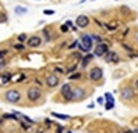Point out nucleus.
<instances>
[{"label":"nucleus","instance_id":"1","mask_svg":"<svg viewBox=\"0 0 138 133\" xmlns=\"http://www.w3.org/2000/svg\"><path fill=\"white\" fill-rule=\"evenodd\" d=\"M21 97L22 96L19 93V90H17V89H10V90H7L4 93V99L10 104H18V103L21 101Z\"/></svg>","mask_w":138,"mask_h":133},{"label":"nucleus","instance_id":"2","mask_svg":"<svg viewBox=\"0 0 138 133\" xmlns=\"http://www.w3.org/2000/svg\"><path fill=\"white\" fill-rule=\"evenodd\" d=\"M40 97H41V90L39 89V87L32 86V87H29V89H28V93H26V99H28V100H29L31 103L37 101V100H39Z\"/></svg>","mask_w":138,"mask_h":133},{"label":"nucleus","instance_id":"3","mask_svg":"<svg viewBox=\"0 0 138 133\" xmlns=\"http://www.w3.org/2000/svg\"><path fill=\"white\" fill-rule=\"evenodd\" d=\"M91 46H93L91 36L90 35H83L80 39V46H79V49H80L81 51H89L90 49H91Z\"/></svg>","mask_w":138,"mask_h":133},{"label":"nucleus","instance_id":"4","mask_svg":"<svg viewBox=\"0 0 138 133\" xmlns=\"http://www.w3.org/2000/svg\"><path fill=\"white\" fill-rule=\"evenodd\" d=\"M104 76V72L102 69L99 68V67H94V68H91L89 72V78L90 80H93V82H98V80H101Z\"/></svg>","mask_w":138,"mask_h":133},{"label":"nucleus","instance_id":"5","mask_svg":"<svg viewBox=\"0 0 138 133\" xmlns=\"http://www.w3.org/2000/svg\"><path fill=\"white\" fill-rule=\"evenodd\" d=\"M86 97V90L83 87H75L72 89V94H71V100L73 101H79V100H83Z\"/></svg>","mask_w":138,"mask_h":133},{"label":"nucleus","instance_id":"6","mask_svg":"<svg viewBox=\"0 0 138 133\" xmlns=\"http://www.w3.org/2000/svg\"><path fill=\"white\" fill-rule=\"evenodd\" d=\"M120 96H122V100L124 101H130V100H133L134 99V90H133V87L127 86L124 87V89H122V92H120Z\"/></svg>","mask_w":138,"mask_h":133},{"label":"nucleus","instance_id":"7","mask_svg":"<svg viewBox=\"0 0 138 133\" xmlns=\"http://www.w3.org/2000/svg\"><path fill=\"white\" fill-rule=\"evenodd\" d=\"M46 83H47V86L49 87L58 86V83H59L58 75H55V74H50V75H47V76H46Z\"/></svg>","mask_w":138,"mask_h":133},{"label":"nucleus","instance_id":"8","mask_svg":"<svg viewBox=\"0 0 138 133\" xmlns=\"http://www.w3.org/2000/svg\"><path fill=\"white\" fill-rule=\"evenodd\" d=\"M72 85H69V83H65L64 86L61 87V94L65 97L66 100H71V94H72Z\"/></svg>","mask_w":138,"mask_h":133},{"label":"nucleus","instance_id":"9","mask_svg":"<svg viewBox=\"0 0 138 133\" xmlns=\"http://www.w3.org/2000/svg\"><path fill=\"white\" fill-rule=\"evenodd\" d=\"M106 51H108V46H106L105 43H98L97 47H95V50H94L95 55H98V57H102V55H105Z\"/></svg>","mask_w":138,"mask_h":133},{"label":"nucleus","instance_id":"10","mask_svg":"<svg viewBox=\"0 0 138 133\" xmlns=\"http://www.w3.org/2000/svg\"><path fill=\"white\" fill-rule=\"evenodd\" d=\"M89 24H90L89 17H86V15H79L77 18H76V25H77L79 28H86Z\"/></svg>","mask_w":138,"mask_h":133},{"label":"nucleus","instance_id":"11","mask_svg":"<svg viewBox=\"0 0 138 133\" xmlns=\"http://www.w3.org/2000/svg\"><path fill=\"white\" fill-rule=\"evenodd\" d=\"M41 44V39L39 36H32L28 39V46L29 47H39Z\"/></svg>","mask_w":138,"mask_h":133},{"label":"nucleus","instance_id":"12","mask_svg":"<svg viewBox=\"0 0 138 133\" xmlns=\"http://www.w3.org/2000/svg\"><path fill=\"white\" fill-rule=\"evenodd\" d=\"M105 60L106 61H113V63H117L119 61V57H117V54L115 53V51H106V54H105Z\"/></svg>","mask_w":138,"mask_h":133},{"label":"nucleus","instance_id":"13","mask_svg":"<svg viewBox=\"0 0 138 133\" xmlns=\"http://www.w3.org/2000/svg\"><path fill=\"white\" fill-rule=\"evenodd\" d=\"M10 80H11V74H3L1 78H0V83H1V85H6Z\"/></svg>","mask_w":138,"mask_h":133},{"label":"nucleus","instance_id":"14","mask_svg":"<svg viewBox=\"0 0 138 133\" xmlns=\"http://www.w3.org/2000/svg\"><path fill=\"white\" fill-rule=\"evenodd\" d=\"M91 60H93V55H91V54H87L84 58H83V60H81V65H83V67H87Z\"/></svg>","mask_w":138,"mask_h":133},{"label":"nucleus","instance_id":"15","mask_svg":"<svg viewBox=\"0 0 138 133\" xmlns=\"http://www.w3.org/2000/svg\"><path fill=\"white\" fill-rule=\"evenodd\" d=\"M54 118H58V119H69V115H65V114H58V112H53L51 114Z\"/></svg>","mask_w":138,"mask_h":133},{"label":"nucleus","instance_id":"16","mask_svg":"<svg viewBox=\"0 0 138 133\" xmlns=\"http://www.w3.org/2000/svg\"><path fill=\"white\" fill-rule=\"evenodd\" d=\"M26 11H28V10H26L25 7H21V6H17L15 7V13L18 14V15H22V14H25Z\"/></svg>","mask_w":138,"mask_h":133},{"label":"nucleus","instance_id":"17","mask_svg":"<svg viewBox=\"0 0 138 133\" xmlns=\"http://www.w3.org/2000/svg\"><path fill=\"white\" fill-rule=\"evenodd\" d=\"M1 119H17V114H4Z\"/></svg>","mask_w":138,"mask_h":133},{"label":"nucleus","instance_id":"18","mask_svg":"<svg viewBox=\"0 0 138 133\" xmlns=\"http://www.w3.org/2000/svg\"><path fill=\"white\" fill-rule=\"evenodd\" d=\"M26 39H28V36H26L25 33H21V35L18 36V42H21V43H24V42H25Z\"/></svg>","mask_w":138,"mask_h":133},{"label":"nucleus","instance_id":"19","mask_svg":"<svg viewBox=\"0 0 138 133\" xmlns=\"http://www.w3.org/2000/svg\"><path fill=\"white\" fill-rule=\"evenodd\" d=\"M113 105H115V101H108L105 104V108H106V110H112V108H113Z\"/></svg>","mask_w":138,"mask_h":133},{"label":"nucleus","instance_id":"20","mask_svg":"<svg viewBox=\"0 0 138 133\" xmlns=\"http://www.w3.org/2000/svg\"><path fill=\"white\" fill-rule=\"evenodd\" d=\"M6 21H7V15L3 14V13H0V22H6Z\"/></svg>","mask_w":138,"mask_h":133},{"label":"nucleus","instance_id":"21","mask_svg":"<svg viewBox=\"0 0 138 133\" xmlns=\"http://www.w3.org/2000/svg\"><path fill=\"white\" fill-rule=\"evenodd\" d=\"M80 76V74H73V75H69V79H79Z\"/></svg>","mask_w":138,"mask_h":133},{"label":"nucleus","instance_id":"22","mask_svg":"<svg viewBox=\"0 0 138 133\" xmlns=\"http://www.w3.org/2000/svg\"><path fill=\"white\" fill-rule=\"evenodd\" d=\"M105 99L108 100V101H113V97H112V94H111V93H106L105 94Z\"/></svg>","mask_w":138,"mask_h":133},{"label":"nucleus","instance_id":"23","mask_svg":"<svg viewBox=\"0 0 138 133\" xmlns=\"http://www.w3.org/2000/svg\"><path fill=\"white\" fill-rule=\"evenodd\" d=\"M44 14H46V15H53L54 11H53V10H44Z\"/></svg>","mask_w":138,"mask_h":133},{"label":"nucleus","instance_id":"24","mask_svg":"<svg viewBox=\"0 0 138 133\" xmlns=\"http://www.w3.org/2000/svg\"><path fill=\"white\" fill-rule=\"evenodd\" d=\"M68 28H69L68 25H62L61 26V32H68Z\"/></svg>","mask_w":138,"mask_h":133},{"label":"nucleus","instance_id":"25","mask_svg":"<svg viewBox=\"0 0 138 133\" xmlns=\"http://www.w3.org/2000/svg\"><path fill=\"white\" fill-rule=\"evenodd\" d=\"M17 49V50H22V49H24V46H22V44H21V43H18V44H15V46H14Z\"/></svg>","mask_w":138,"mask_h":133},{"label":"nucleus","instance_id":"26","mask_svg":"<svg viewBox=\"0 0 138 133\" xmlns=\"http://www.w3.org/2000/svg\"><path fill=\"white\" fill-rule=\"evenodd\" d=\"M97 103H99V104H102V103H104V97H98Z\"/></svg>","mask_w":138,"mask_h":133},{"label":"nucleus","instance_id":"27","mask_svg":"<svg viewBox=\"0 0 138 133\" xmlns=\"http://www.w3.org/2000/svg\"><path fill=\"white\" fill-rule=\"evenodd\" d=\"M75 68H76V65H73V67H71V68H68V74H69V72H72Z\"/></svg>","mask_w":138,"mask_h":133},{"label":"nucleus","instance_id":"28","mask_svg":"<svg viewBox=\"0 0 138 133\" xmlns=\"http://www.w3.org/2000/svg\"><path fill=\"white\" fill-rule=\"evenodd\" d=\"M55 71H57L58 74H62V72H64V71L61 69V68H55Z\"/></svg>","mask_w":138,"mask_h":133},{"label":"nucleus","instance_id":"29","mask_svg":"<svg viewBox=\"0 0 138 133\" xmlns=\"http://www.w3.org/2000/svg\"><path fill=\"white\" fill-rule=\"evenodd\" d=\"M76 44H77V42H75V43H72V44H71V46H69V47H71V49H73V47L76 46Z\"/></svg>","mask_w":138,"mask_h":133},{"label":"nucleus","instance_id":"30","mask_svg":"<svg viewBox=\"0 0 138 133\" xmlns=\"http://www.w3.org/2000/svg\"><path fill=\"white\" fill-rule=\"evenodd\" d=\"M55 133H62V128H59V129H58V130H57Z\"/></svg>","mask_w":138,"mask_h":133},{"label":"nucleus","instance_id":"31","mask_svg":"<svg viewBox=\"0 0 138 133\" xmlns=\"http://www.w3.org/2000/svg\"><path fill=\"white\" fill-rule=\"evenodd\" d=\"M122 133H131V132H129V130H124V132H122Z\"/></svg>","mask_w":138,"mask_h":133},{"label":"nucleus","instance_id":"32","mask_svg":"<svg viewBox=\"0 0 138 133\" xmlns=\"http://www.w3.org/2000/svg\"><path fill=\"white\" fill-rule=\"evenodd\" d=\"M37 133H43V132H41V130H37Z\"/></svg>","mask_w":138,"mask_h":133},{"label":"nucleus","instance_id":"33","mask_svg":"<svg viewBox=\"0 0 138 133\" xmlns=\"http://www.w3.org/2000/svg\"><path fill=\"white\" fill-rule=\"evenodd\" d=\"M1 121H3V119H1V118H0V123H1Z\"/></svg>","mask_w":138,"mask_h":133},{"label":"nucleus","instance_id":"34","mask_svg":"<svg viewBox=\"0 0 138 133\" xmlns=\"http://www.w3.org/2000/svg\"><path fill=\"white\" fill-rule=\"evenodd\" d=\"M68 133H72V132H68Z\"/></svg>","mask_w":138,"mask_h":133}]
</instances>
